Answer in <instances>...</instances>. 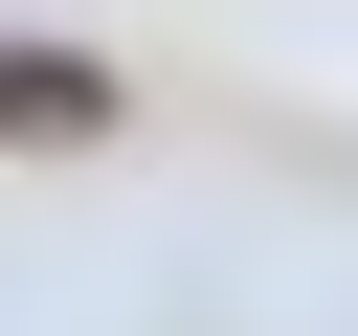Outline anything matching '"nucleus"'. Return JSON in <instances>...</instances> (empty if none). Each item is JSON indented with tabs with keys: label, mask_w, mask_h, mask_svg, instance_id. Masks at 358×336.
<instances>
[{
	"label": "nucleus",
	"mask_w": 358,
	"mask_h": 336,
	"mask_svg": "<svg viewBox=\"0 0 358 336\" xmlns=\"http://www.w3.org/2000/svg\"><path fill=\"white\" fill-rule=\"evenodd\" d=\"M0 134H22V157L112 134V67H90V45H22V67H0Z\"/></svg>",
	"instance_id": "f257e3e1"
}]
</instances>
